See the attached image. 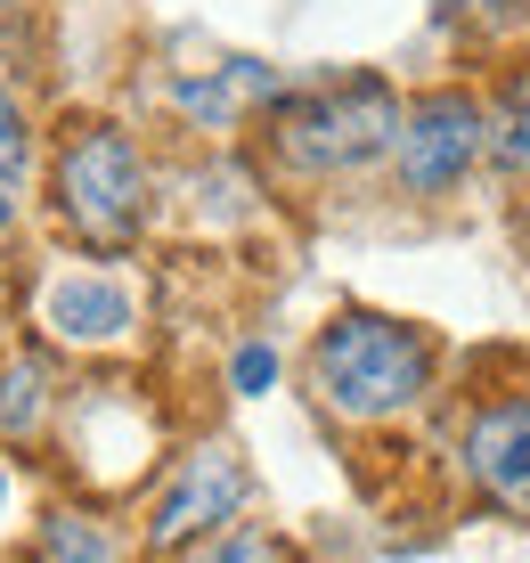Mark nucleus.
Returning a JSON list of instances; mask_svg holds the SVG:
<instances>
[{
    "label": "nucleus",
    "mask_w": 530,
    "mask_h": 563,
    "mask_svg": "<svg viewBox=\"0 0 530 563\" xmlns=\"http://www.w3.org/2000/svg\"><path fill=\"white\" fill-rule=\"evenodd\" d=\"M489 147H498V164L506 172H530V66L506 82V99L498 114H489Z\"/></svg>",
    "instance_id": "nucleus-9"
},
{
    "label": "nucleus",
    "mask_w": 530,
    "mask_h": 563,
    "mask_svg": "<svg viewBox=\"0 0 530 563\" xmlns=\"http://www.w3.org/2000/svg\"><path fill=\"white\" fill-rule=\"evenodd\" d=\"M269 66H253V57H221V74H205V82H180V107L196 123H229L245 99H269Z\"/></svg>",
    "instance_id": "nucleus-8"
},
{
    "label": "nucleus",
    "mask_w": 530,
    "mask_h": 563,
    "mask_svg": "<svg viewBox=\"0 0 530 563\" xmlns=\"http://www.w3.org/2000/svg\"><path fill=\"white\" fill-rule=\"evenodd\" d=\"M310 376H319V393L335 400L343 417H400L408 400L424 393V376H433V352H424L408 327L351 310V319H335L319 335Z\"/></svg>",
    "instance_id": "nucleus-1"
},
{
    "label": "nucleus",
    "mask_w": 530,
    "mask_h": 563,
    "mask_svg": "<svg viewBox=\"0 0 530 563\" xmlns=\"http://www.w3.org/2000/svg\"><path fill=\"white\" fill-rule=\"evenodd\" d=\"M269 376H278V352H269V343H245L238 352V393H269Z\"/></svg>",
    "instance_id": "nucleus-14"
},
{
    "label": "nucleus",
    "mask_w": 530,
    "mask_h": 563,
    "mask_svg": "<svg viewBox=\"0 0 530 563\" xmlns=\"http://www.w3.org/2000/svg\"><path fill=\"white\" fill-rule=\"evenodd\" d=\"M489 147V114L474 99H457V90H441V99H424L417 114L400 123V180L417 188V197H441V188H457L465 172H474V155Z\"/></svg>",
    "instance_id": "nucleus-4"
},
{
    "label": "nucleus",
    "mask_w": 530,
    "mask_h": 563,
    "mask_svg": "<svg viewBox=\"0 0 530 563\" xmlns=\"http://www.w3.org/2000/svg\"><path fill=\"white\" fill-rule=\"evenodd\" d=\"M238 507H245V465L229 457V450H196L180 474H172V490L155 498L147 539H155V548H180V539L212 531V522H229Z\"/></svg>",
    "instance_id": "nucleus-5"
},
{
    "label": "nucleus",
    "mask_w": 530,
    "mask_h": 563,
    "mask_svg": "<svg viewBox=\"0 0 530 563\" xmlns=\"http://www.w3.org/2000/svg\"><path fill=\"white\" fill-rule=\"evenodd\" d=\"M0 498H9V482H0Z\"/></svg>",
    "instance_id": "nucleus-16"
},
{
    "label": "nucleus",
    "mask_w": 530,
    "mask_h": 563,
    "mask_svg": "<svg viewBox=\"0 0 530 563\" xmlns=\"http://www.w3.org/2000/svg\"><path fill=\"white\" fill-rule=\"evenodd\" d=\"M400 140V107L376 74H351V82H327L310 99H294L278 114V147L294 155L302 172H351L367 155H384Z\"/></svg>",
    "instance_id": "nucleus-2"
},
{
    "label": "nucleus",
    "mask_w": 530,
    "mask_h": 563,
    "mask_svg": "<svg viewBox=\"0 0 530 563\" xmlns=\"http://www.w3.org/2000/svg\"><path fill=\"white\" fill-rule=\"evenodd\" d=\"M42 319H49L66 343H114V335L131 327V295H123L114 278H57L49 302H42Z\"/></svg>",
    "instance_id": "nucleus-7"
},
{
    "label": "nucleus",
    "mask_w": 530,
    "mask_h": 563,
    "mask_svg": "<svg viewBox=\"0 0 530 563\" xmlns=\"http://www.w3.org/2000/svg\"><path fill=\"white\" fill-rule=\"evenodd\" d=\"M465 465H474V482L489 498L530 507V393L474 417V433H465Z\"/></svg>",
    "instance_id": "nucleus-6"
},
{
    "label": "nucleus",
    "mask_w": 530,
    "mask_h": 563,
    "mask_svg": "<svg viewBox=\"0 0 530 563\" xmlns=\"http://www.w3.org/2000/svg\"><path fill=\"white\" fill-rule=\"evenodd\" d=\"M25 155H33V140H25V114H16V99L0 90V180H16V172H25Z\"/></svg>",
    "instance_id": "nucleus-13"
},
{
    "label": "nucleus",
    "mask_w": 530,
    "mask_h": 563,
    "mask_svg": "<svg viewBox=\"0 0 530 563\" xmlns=\"http://www.w3.org/2000/svg\"><path fill=\"white\" fill-rule=\"evenodd\" d=\"M57 197H66V221L82 229L90 245H131L140 229V205H147V180H140V155H131L123 131H82L57 164Z\"/></svg>",
    "instance_id": "nucleus-3"
},
{
    "label": "nucleus",
    "mask_w": 530,
    "mask_h": 563,
    "mask_svg": "<svg viewBox=\"0 0 530 563\" xmlns=\"http://www.w3.org/2000/svg\"><path fill=\"white\" fill-rule=\"evenodd\" d=\"M196 563H294L278 539H262V531H229V539H212Z\"/></svg>",
    "instance_id": "nucleus-12"
},
{
    "label": "nucleus",
    "mask_w": 530,
    "mask_h": 563,
    "mask_svg": "<svg viewBox=\"0 0 530 563\" xmlns=\"http://www.w3.org/2000/svg\"><path fill=\"white\" fill-rule=\"evenodd\" d=\"M42 360H9L0 367V424L9 433H25V424H42Z\"/></svg>",
    "instance_id": "nucleus-10"
},
{
    "label": "nucleus",
    "mask_w": 530,
    "mask_h": 563,
    "mask_svg": "<svg viewBox=\"0 0 530 563\" xmlns=\"http://www.w3.org/2000/svg\"><path fill=\"white\" fill-rule=\"evenodd\" d=\"M0 221H9V197H0Z\"/></svg>",
    "instance_id": "nucleus-15"
},
{
    "label": "nucleus",
    "mask_w": 530,
    "mask_h": 563,
    "mask_svg": "<svg viewBox=\"0 0 530 563\" xmlns=\"http://www.w3.org/2000/svg\"><path fill=\"white\" fill-rule=\"evenodd\" d=\"M49 563H114V539L82 515H49Z\"/></svg>",
    "instance_id": "nucleus-11"
}]
</instances>
